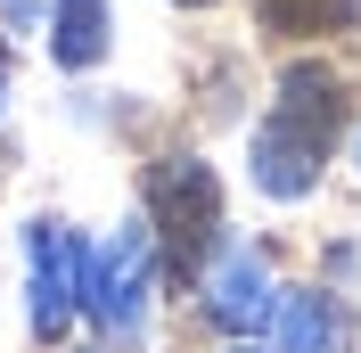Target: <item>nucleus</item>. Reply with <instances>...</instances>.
<instances>
[{
    "label": "nucleus",
    "mask_w": 361,
    "mask_h": 353,
    "mask_svg": "<svg viewBox=\"0 0 361 353\" xmlns=\"http://www.w3.org/2000/svg\"><path fill=\"white\" fill-rule=\"evenodd\" d=\"M230 353H255V345H230Z\"/></svg>",
    "instance_id": "nucleus-11"
},
{
    "label": "nucleus",
    "mask_w": 361,
    "mask_h": 353,
    "mask_svg": "<svg viewBox=\"0 0 361 353\" xmlns=\"http://www.w3.org/2000/svg\"><path fill=\"white\" fill-rule=\"evenodd\" d=\"M49 49H58V66H99L107 58V0H58Z\"/></svg>",
    "instance_id": "nucleus-7"
},
{
    "label": "nucleus",
    "mask_w": 361,
    "mask_h": 353,
    "mask_svg": "<svg viewBox=\"0 0 361 353\" xmlns=\"http://www.w3.org/2000/svg\"><path fill=\"white\" fill-rule=\"evenodd\" d=\"M148 205H157V239H164V271L173 280H197V263L222 239V181L197 156H164L148 173Z\"/></svg>",
    "instance_id": "nucleus-2"
},
{
    "label": "nucleus",
    "mask_w": 361,
    "mask_h": 353,
    "mask_svg": "<svg viewBox=\"0 0 361 353\" xmlns=\"http://www.w3.org/2000/svg\"><path fill=\"white\" fill-rule=\"evenodd\" d=\"M0 83H8V49H0Z\"/></svg>",
    "instance_id": "nucleus-9"
},
{
    "label": "nucleus",
    "mask_w": 361,
    "mask_h": 353,
    "mask_svg": "<svg viewBox=\"0 0 361 353\" xmlns=\"http://www.w3.org/2000/svg\"><path fill=\"white\" fill-rule=\"evenodd\" d=\"M271 321H279V353H329L337 345V304L312 296V287H288V304Z\"/></svg>",
    "instance_id": "nucleus-6"
},
{
    "label": "nucleus",
    "mask_w": 361,
    "mask_h": 353,
    "mask_svg": "<svg viewBox=\"0 0 361 353\" xmlns=\"http://www.w3.org/2000/svg\"><path fill=\"white\" fill-rule=\"evenodd\" d=\"M25 246H33V337H42V345H58V337H66V312L90 296L99 255H90L74 230H58V222H33V230H25Z\"/></svg>",
    "instance_id": "nucleus-3"
},
{
    "label": "nucleus",
    "mask_w": 361,
    "mask_h": 353,
    "mask_svg": "<svg viewBox=\"0 0 361 353\" xmlns=\"http://www.w3.org/2000/svg\"><path fill=\"white\" fill-rule=\"evenodd\" d=\"M148 263H157V230H123V239L99 255V271H90V296H82V304L99 312L115 337L140 329V304H148Z\"/></svg>",
    "instance_id": "nucleus-4"
},
{
    "label": "nucleus",
    "mask_w": 361,
    "mask_h": 353,
    "mask_svg": "<svg viewBox=\"0 0 361 353\" xmlns=\"http://www.w3.org/2000/svg\"><path fill=\"white\" fill-rule=\"evenodd\" d=\"M180 8H205V0H180Z\"/></svg>",
    "instance_id": "nucleus-10"
},
{
    "label": "nucleus",
    "mask_w": 361,
    "mask_h": 353,
    "mask_svg": "<svg viewBox=\"0 0 361 353\" xmlns=\"http://www.w3.org/2000/svg\"><path fill=\"white\" fill-rule=\"evenodd\" d=\"M263 33H345L361 25V0H255Z\"/></svg>",
    "instance_id": "nucleus-8"
},
{
    "label": "nucleus",
    "mask_w": 361,
    "mask_h": 353,
    "mask_svg": "<svg viewBox=\"0 0 361 353\" xmlns=\"http://www.w3.org/2000/svg\"><path fill=\"white\" fill-rule=\"evenodd\" d=\"M337 124H345V83L329 66H288L279 107L255 132V189L263 198H304L329 164V148H337Z\"/></svg>",
    "instance_id": "nucleus-1"
},
{
    "label": "nucleus",
    "mask_w": 361,
    "mask_h": 353,
    "mask_svg": "<svg viewBox=\"0 0 361 353\" xmlns=\"http://www.w3.org/2000/svg\"><path fill=\"white\" fill-rule=\"evenodd\" d=\"M205 304H214V321H222V329H263L271 312H279L255 255H230V263L214 271V287H205Z\"/></svg>",
    "instance_id": "nucleus-5"
}]
</instances>
